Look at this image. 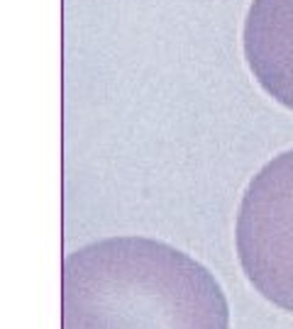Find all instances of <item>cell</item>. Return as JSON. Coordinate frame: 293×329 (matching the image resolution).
<instances>
[{
	"label": "cell",
	"mask_w": 293,
	"mask_h": 329,
	"mask_svg": "<svg viewBox=\"0 0 293 329\" xmlns=\"http://www.w3.org/2000/svg\"><path fill=\"white\" fill-rule=\"evenodd\" d=\"M237 254L249 283L293 312V149L249 181L237 215Z\"/></svg>",
	"instance_id": "cell-1"
},
{
	"label": "cell",
	"mask_w": 293,
	"mask_h": 329,
	"mask_svg": "<svg viewBox=\"0 0 293 329\" xmlns=\"http://www.w3.org/2000/svg\"><path fill=\"white\" fill-rule=\"evenodd\" d=\"M242 39L257 83L293 110V0H252Z\"/></svg>",
	"instance_id": "cell-2"
}]
</instances>
